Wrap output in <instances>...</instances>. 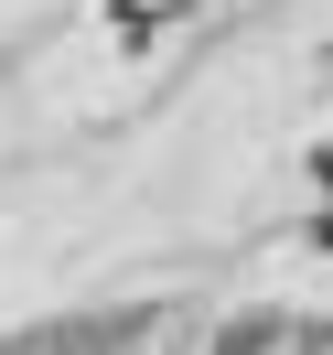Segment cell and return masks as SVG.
<instances>
[{
    "mask_svg": "<svg viewBox=\"0 0 333 355\" xmlns=\"http://www.w3.org/2000/svg\"><path fill=\"white\" fill-rule=\"evenodd\" d=\"M312 248H333V216H323V226H312Z\"/></svg>",
    "mask_w": 333,
    "mask_h": 355,
    "instance_id": "2",
    "label": "cell"
},
{
    "mask_svg": "<svg viewBox=\"0 0 333 355\" xmlns=\"http://www.w3.org/2000/svg\"><path fill=\"white\" fill-rule=\"evenodd\" d=\"M312 183H323V194H333V140H323V151H312Z\"/></svg>",
    "mask_w": 333,
    "mask_h": 355,
    "instance_id": "1",
    "label": "cell"
},
{
    "mask_svg": "<svg viewBox=\"0 0 333 355\" xmlns=\"http://www.w3.org/2000/svg\"><path fill=\"white\" fill-rule=\"evenodd\" d=\"M312 355H333V323H323V345H312Z\"/></svg>",
    "mask_w": 333,
    "mask_h": 355,
    "instance_id": "3",
    "label": "cell"
}]
</instances>
